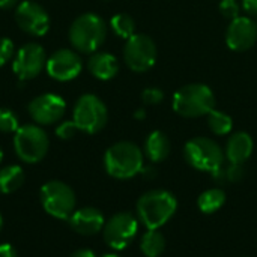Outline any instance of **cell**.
Wrapping results in <instances>:
<instances>
[{
    "mask_svg": "<svg viewBox=\"0 0 257 257\" xmlns=\"http://www.w3.org/2000/svg\"><path fill=\"white\" fill-rule=\"evenodd\" d=\"M158 57L155 41L145 33H134L126 39L123 47V60L134 72L149 71Z\"/></svg>",
    "mask_w": 257,
    "mask_h": 257,
    "instance_id": "9c48e42d",
    "label": "cell"
},
{
    "mask_svg": "<svg viewBox=\"0 0 257 257\" xmlns=\"http://www.w3.org/2000/svg\"><path fill=\"white\" fill-rule=\"evenodd\" d=\"M226 203V193L221 188H209L205 190L199 199L197 206L203 214H214Z\"/></svg>",
    "mask_w": 257,
    "mask_h": 257,
    "instance_id": "7402d4cb",
    "label": "cell"
},
{
    "mask_svg": "<svg viewBox=\"0 0 257 257\" xmlns=\"http://www.w3.org/2000/svg\"><path fill=\"white\" fill-rule=\"evenodd\" d=\"M3 160V151H2V148H0V161Z\"/></svg>",
    "mask_w": 257,
    "mask_h": 257,
    "instance_id": "74e56055",
    "label": "cell"
},
{
    "mask_svg": "<svg viewBox=\"0 0 257 257\" xmlns=\"http://www.w3.org/2000/svg\"><path fill=\"white\" fill-rule=\"evenodd\" d=\"M244 11L250 15H257V0H242Z\"/></svg>",
    "mask_w": 257,
    "mask_h": 257,
    "instance_id": "4dcf8cb0",
    "label": "cell"
},
{
    "mask_svg": "<svg viewBox=\"0 0 257 257\" xmlns=\"http://www.w3.org/2000/svg\"><path fill=\"white\" fill-rule=\"evenodd\" d=\"M0 257H17V251L11 244H0Z\"/></svg>",
    "mask_w": 257,
    "mask_h": 257,
    "instance_id": "1f68e13d",
    "label": "cell"
},
{
    "mask_svg": "<svg viewBox=\"0 0 257 257\" xmlns=\"http://www.w3.org/2000/svg\"><path fill=\"white\" fill-rule=\"evenodd\" d=\"M18 3V0H0V9L8 11L11 8H14Z\"/></svg>",
    "mask_w": 257,
    "mask_h": 257,
    "instance_id": "836d02e7",
    "label": "cell"
},
{
    "mask_svg": "<svg viewBox=\"0 0 257 257\" xmlns=\"http://www.w3.org/2000/svg\"><path fill=\"white\" fill-rule=\"evenodd\" d=\"M68 221L74 232L84 235V236H90V235L101 232L105 224L104 215L95 208L77 209L72 212V215L69 217Z\"/></svg>",
    "mask_w": 257,
    "mask_h": 257,
    "instance_id": "2e32d148",
    "label": "cell"
},
{
    "mask_svg": "<svg viewBox=\"0 0 257 257\" xmlns=\"http://www.w3.org/2000/svg\"><path fill=\"white\" fill-rule=\"evenodd\" d=\"M87 68L95 78L107 81L117 75L119 62H117L116 56H113L111 53L96 51L90 56V59L87 62Z\"/></svg>",
    "mask_w": 257,
    "mask_h": 257,
    "instance_id": "ac0fdd59",
    "label": "cell"
},
{
    "mask_svg": "<svg viewBox=\"0 0 257 257\" xmlns=\"http://www.w3.org/2000/svg\"><path fill=\"white\" fill-rule=\"evenodd\" d=\"M47 65V56L42 45L35 42L24 44L15 54L12 69L20 81L33 80L38 77Z\"/></svg>",
    "mask_w": 257,
    "mask_h": 257,
    "instance_id": "8fae6325",
    "label": "cell"
},
{
    "mask_svg": "<svg viewBox=\"0 0 257 257\" xmlns=\"http://www.w3.org/2000/svg\"><path fill=\"white\" fill-rule=\"evenodd\" d=\"M137 119H143L145 117V110L142 108V110H139V111H136V114H134Z\"/></svg>",
    "mask_w": 257,
    "mask_h": 257,
    "instance_id": "e575fe53",
    "label": "cell"
},
{
    "mask_svg": "<svg viewBox=\"0 0 257 257\" xmlns=\"http://www.w3.org/2000/svg\"><path fill=\"white\" fill-rule=\"evenodd\" d=\"M254 142L245 131L233 133L226 145V158L230 164H244L253 154Z\"/></svg>",
    "mask_w": 257,
    "mask_h": 257,
    "instance_id": "e0dca14e",
    "label": "cell"
},
{
    "mask_svg": "<svg viewBox=\"0 0 257 257\" xmlns=\"http://www.w3.org/2000/svg\"><path fill=\"white\" fill-rule=\"evenodd\" d=\"M71 257H96V254L92 251V250H87V248H83V250H77L74 251Z\"/></svg>",
    "mask_w": 257,
    "mask_h": 257,
    "instance_id": "d6a6232c",
    "label": "cell"
},
{
    "mask_svg": "<svg viewBox=\"0 0 257 257\" xmlns=\"http://www.w3.org/2000/svg\"><path fill=\"white\" fill-rule=\"evenodd\" d=\"M172 143L166 133L163 131H152L145 142V154L152 163H161L167 160L170 155Z\"/></svg>",
    "mask_w": 257,
    "mask_h": 257,
    "instance_id": "d6986e66",
    "label": "cell"
},
{
    "mask_svg": "<svg viewBox=\"0 0 257 257\" xmlns=\"http://www.w3.org/2000/svg\"><path fill=\"white\" fill-rule=\"evenodd\" d=\"M178 200L167 190H151L137 202L139 221L146 229L163 227L176 212Z\"/></svg>",
    "mask_w": 257,
    "mask_h": 257,
    "instance_id": "6da1fadb",
    "label": "cell"
},
{
    "mask_svg": "<svg viewBox=\"0 0 257 257\" xmlns=\"http://www.w3.org/2000/svg\"><path fill=\"white\" fill-rule=\"evenodd\" d=\"M110 27L116 36H119L125 41L136 33V21L128 14H116L114 17H111Z\"/></svg>",
    "mask_w": 257,
    "mask_h": 257,
    "instance_id": "cb8c5ba5",
    "label": "cell"
},
{
    "mask_svg": "<svg viewBox=\"0 0 257 257\" xmlns=\"http://www.w3.org/2000/svg\"><path fill=\"white\" fill-rule=\"evenodd\" d=\"M42 208L54 218L69 220L75 211V194L71 187L60 181H50L39 191Z\"/></svg>",
    "mask_w": 257,
    "mask_h": 257,
    "instance_id": "ba28073f",
    "label": "cell"
},
{
    "mask_svg": "<svg viewBox=\"0 0 257 257\" xmlns=\"http://www.w3.org/2000/svg\"><path fill=\"white\" fill-rule=\"evenodd\" d=\"M24 182V172L20 166H6L0 169V193L11 194Z\"/></svg>",
    "mask_w": 257,
    "mask_h": 257,
    "instance_id": "ffe728a7",
    "label": "cell"
},
{
    "mask_svg": "<svg viewBox=\"0 0 257 257\" xmlns=\"http://www.w3.org/2000/svg\"><path fill=\"white\" fill-rule=\"evenodd\" d=\"M140 250L146 257H160L166 250V238L158 232V229H148L142 236Z\"/></svg>",
    "mask_w": 257,
    "mask_h": 257,
    "instance_id": "44dd1931",
    "label": "cell"
},
{
    "mask_svg": "<svg viewBox=\"0 0 257 257\" xmlns=\"http://www.w3.org/2000/svg\"><path fill=\"white\" fill-rule=\"evenodd\" d=\"M107 173L116 179H131L143 169V152L133 142H117L104 155Z\"/></svg>",
    "mask_w": 257,
    "mask_h": 257,
    "instance_id": "3957f363",
    "label": "cell"
},
{
    "mask_svg": "<svg viewBox=\"0 0 257 257\" xmlns=\"http://www.w3.org/2000/svg\"><path fill=\"white\" fill-rule=\"evenodd\" d=\"M244 178V169L242 164H230L229 169L224 170V179L230 182H238Z\"/></svg>",
    "mask_w": 257,
    "mask_h": 257,
    "instance_id": "f546056e",
    "label": "cell"
},
{
    "mask_svg": "<svg viewBox=\"0 0 257 257\" xmlns=\"http://www.w3.org/2000/svg\"><path fill=\"white\" fill-rule=\"evenodd\" d=\"M139 232V220L130 212L114 214L102 229L104 241L113 250L126 248Z\"/></svg>",
    "mask_w": 257,
    "mask_h": 257,
    "instance_id": "30bf717a",
    "label": "cell"
},
{
    "mask_svg": "<svg viewBox=\"0 0 257 257\" xmlns=\"http://www.w3.org/2000/svg\"><path fill=\"white\" fill-rule=\"evenodd\" d=\"M257 41V24L250 17L232 20L226 30V44L232 51H248Z\"/></svg>",
    "mask_w": 257,
    "mask_h": 257,
    "instance_id": "9a60e30c",
    "label": "cell"
},
{
    "mask_svg": "<svg viewBox=\"0 0 257 257\" xmlns=\"http://www.w3.org/2000/svg\"><path fill=\"white\" fill-rule=\"evenodd\" d=\"M15 21L23 32L32 36H44L50 29L48 12L33 0H24L17 6Z\"/></svg>",
    "mask_w": 257,
    "mask_h": 257,
    "instance_id": "7c38bea8",
    "label": "cell"
},
{
    "mask_svg": "<svg viewBox=\"0 0 257 257\" xmlns=\"http://www.w3.org/2000/svg\"><path fill=\"white\" fill-rule=\"evenodd\" d=\"M102 257H120V256H117V254H104Z\"/></svg>",
    "mask_w": 257,
    "mask_h": 257,
    "instance_id": "d590c367",
    "label": "cell"
},
{
    "mask_svg": "<svg viewBox=\"0 0 257 257\" xmlns=\"http://www.w3.org/2000/svg\"><path fill=\"white\" fill-rule=\"evenodd\" d=\"M184 157L193 169L214 173L223 167L226 155L215 140L208 137H194L187 142Z\"/></svg>",
    "mask_w": 257,
    "mask_h": 257,
    "instance_id": "5b68a950",
    "label": "cell"
},
{
    "mask_svg": "<svg viewBox=\"0 0 257 257\" xmlns=\"http://www.w3.org/2000/svg\"><path fill=\"white\" fill-rule=\"evenodd\" d=\"M164 99V92L158 87H146L142 92V101L145 105H157Z\"/></svg>",
    "mask_w": 257,
    "mask_h": 257,
    "instance_id": "4316f807",
    "label": "cell"
},
{
    "mask_svg": "<svg viewBox=\"0 0 257 257\" xmlns=\"http://www.w3.org/2000/svg\"><path fill=\"white\" fill-rule=\"evenodd\" d=\"M14 149L24 163H39L47 155L48 136L38 125H23L15 133Z\"/></svg>",
    "mask_w": 257,
    "mask_h": 257,
    "instance_id": "52a82bcc",
    "label": "cell"
},
{
    "mask_svg": "<svg viewBox=\"0 0 257 257\" xmlns=\"http://www.w3.org/2000/svg\"><path fill=\"white\" fill-rule=\"evenodd\" d=\"M107 24L105 21L92 12L83 14L74 20L69 27V41L72 47L80 53H96L105 42Z\"/></svg>",
    "mask_w": 257,
    "mask_h": 257,
    "instance_id": "277c9868",
    "label": "cell"
},
{
    "mask_svg": "<svg viewBox=\"0 0 257 257\" xmlns=\"http://www.w3.org/2000/svg\"><path fill=\"white\" fill-rule=\"evenodd\" d=\"M15 54L14 42L9 38H0V66H5L9 60H12Z\"/></svg>",
    "mask_w": 257,
    "mask_h": 257,
    "instance_id": "83f0119b",
    "label": "cell"
},
{
    "mask_svg": "<svg viewBox=\"0 0 257 257\" xmlns=\"http://www.w3.org/2000/svg\"><path fill=\"white\" fill-rule=\"evenodd\" d=\"M2 227H3V218H2V215H0V230H2Z\"/></svg>",
    "mask_w": 257,
    "mask_h": 257,
    "instance_id": "8d00e7d4",
    "label": "cell"
},
{
    "mask_svg": "<svg viewBox=\"0 0 257 257\" xmlns=\"http://www.w3.org/2000/svg\"><path fill=\"white\" fill-rule=\"evenodd\" d=\"M20 128L17 114L9 108H0V131L5 134L17 133Z\"/></svg>",
    "mask_w": 257,
    "mask_h": 257,
    "instance_id": "d4e9b609",
    "label": "cell"
},
{
    "mask_svg": "<svg viewBox=\"0 0 257 257\" xmlns=\"http://www.w3.org/2000/svg\"><path fill=\"white\" fill-rule=\"evenodd\" d=\"M220 12L223 17H226L227 20H235L239 17V11H241V5L238 3V0H221L220 5Z\"/></svg>",
    "mask_w": 257,
    "mask_h": 257,
    "instance_id": "484cf974",
    "label": "cell"
},
{
    "mask_svg": "<svg viewBox=\"0 0 257 257\" xmlns=\"http://www.w3.org/2000/svg\"><path fill=\"white\" fill-rule=\"evenodd\" d=\"M208 126L215 136H227L233 128V119L217 108H214L208 116Z\"/></svg>",
    "mask_w": 257,
    "mask_h": 257,
    "instance_id": "603a6c76",
    "label": "cell"
},
{
    "mask_svg": "<svg viewBox=\"0 0 257 257\" xmlns=\"http://www.w3.org/2000/svg\"><path fill=\"white\" fill-rule=\"evenodd\" d=\"M30 117L39 123V125H53L59 122L65 111H66V102L60 95L56 93H44L36 96L30 101L29 107Z\"/></svg>",
    "mask_w": 257,
    "mask_h": 257,
    "instance_id": "4fadbf2b",
    "label": "cell"
},
{
    "mask_svg": "<svg viewBox=\"0 0 257 257\" xmlns=\"http://www.w3.org/2000/svg\"><path fill=\"white\" fill-rule=\"evenodd\" d=\"M72 120L77 128L87 134L99 133L108 120V111L105 104L93 93L81 95L72 111Z\"/></svg>",
    "mask_w": 257,
    "mask_h": 257,
    "instance_id": "8992f818",
    "label": "cell"
},
{
    "mask_svg": "<svg viewBox=\"0 0 257 257\" xmlns=\"http://www.w3.org/2000/svg\"><path fill=\"white\" fill-rule=\"evenodd\" d=\"M80 130L77 128L74 120H65L62 123H59V126L56 128V136L60 137L62 140H69L72 139Z\"/></svg>",
    "mask_w": 257,
    "mask_h": 257,
    "instance_id": "f1b7e54d",
    "label": "cell"
},
{
    "mask_svg": "<svg viewBox=\"0 0 257 257\" xmlns=\"http://www.w3.org/2000/svg\"><path fill=\"white\" fill-rule=\"evenodd\" d=\"M215 95L203 83H191L179 87L172 99L173 110L187 119L208 116L215 108Z\"/></svg>",
    "mask_w": 257,
    "mask_h": 257,
    "instance_id": "7a4b0ae2",
    "label": "cell"
},
{
    "mask_svg": "<svg viewBox=\"0 0 257 257\" xmlns=\"http://www.w3.org/2000/svg\"><path fill=\"white\" fill-rule=\"evenodd\" d=\"M47 72L56 81H71L81 72L83 63L74 50L62 48L47 59Z\"/></svg>",
    "mask_w": 257,
    "mask_h": 257,
    "instance_id": "5bb4252c",
    "label": "cell"
}]
</instances>
